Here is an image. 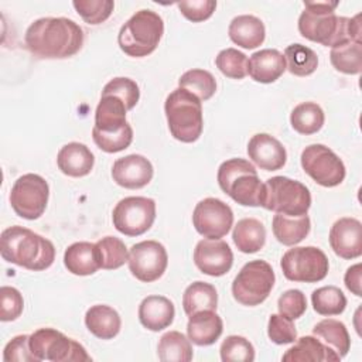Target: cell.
Returning <instances> with one entry per match:
<instances>
[{
	"instance_id": "83f0119b",
	"label": "cell",
	"mask_w": 362,
	"mask_h": 362,
	"mask_svg": "<svg viewBox=\"0 0 362 362\" xmlns=\"http://www.w3.org/2000/svg\"><path fill=\"white\" fill-rule=\"evenodd\" d=\"M85 325L96 338L112 339L119 334L122 320L115 308L106 304H96L86 311Z\"/></svg>"
},
{
	"instance_id": "9a60e30c",
	"label": "cell",
	"mask_w": 362,
	"mask_h": 362,
	"mask_svg": "<svg viewBox=\"0 0 362 362\" xmlns=\"http://www.w3.org/2000/svg\"><path fill=\"white\" fill-rule=\"evenodd\" d=\"M192 223L204 238L221 239L228 235L233 225V212L219 198H204L194 208Z\"/></svg>"
},
{
	"instance_id": "f907efd6",
	"label": "cell",
	"mask_w": 362,
	"mask_h": 362,
	"mask_svg": "<svg viewBox=\"0 0 362 362\" xmlns=\"http://www.w3.org/2000/svg\"><path fill=\"white\" fill-rule=\"evenodd\" d=\"M361 263H356L354 266H351L345 276H344V281H345V286L346 288L355 294L356 297H361L362 296V288H361Z\"/></svg>"
},
{
	"instance_id": "e575fe53",
	"label": "cell",
	"mask_w": 362,
	"mask_h": 362,
	"mask_svg": "<svg viewBox=\"0 0 362 362\" xmlns=\"http://www.w3.org/2000/svg\"><path fill=\"white\" fill-rule=\"evenodd\" d=\"M332 66L346 75H358L362 71V42L346 41L331 48Z\"/></svg>"
},
{
	"instance_id": "cb8c5ba5",
	"label": "cell",
	"mask_w": 362,
	"mask_h": 362,
	"mask_svg": "<svg viewBox=\"0 0 362 362\" xmlns=\"http://www.w3.org/2000/svg\"><path fill=\"white\" fill-rule=\"evenodd\" d=\"M127 107L122 99L113 95H102L95 110V126L99 133H116L129 126L126 120Z\"/></svg>"
},
{
	"instance_id": "484cf974",
	"label": "cell",
	"mask_w": 362,
	"mask_h": 362,
	"mask_svg": "<svg viewBox=\"0 0 362 362\" xmlns=\"http://www.w3.org/2000/svg\"><path fill=\"white\" fill-rule=\"evenodd\" d=\"M64 264L75 276H90L100 269L96 243L75 242L64 253Z\"/></svg>"
},
{
	"instance_id": "ac0fdd59",
	"label": "cell",
	"mask_w": 362,
	"mask_h": 362,
	"mask_svg": "<svg viewBox=\"0 0 362 362\" xmlns=\"http://www.w3.org/2000/svg\"><path fill=\"white\" fill-rule=\"evenodd\" d=\"M329 245L342 259L359 257L362 255V223L355 218H339L331 226Z\"/></svg>"
},
{
	"instance_id": "4316f807",
	"label": "cell",
	"mask_w": 362,
	"mask_h": 362,
	"mask_svg": "<svg viewBox=\"0 0 362 362\" xmlns=\"http://www.w3.org/2000/svg\"><path fill=\"white\" fill-rule=\"evenodd\" d=\"M228 34L238 47L253 49L263 44L266 28L260 18L250 14H242L232 18Z\"/></svg>"
},
{
	"instance_id": "30bf717a",
	"label": "cell",
	"mask_w": 362,
	"mask_h": 362,
	"mask_svg": "<svg viewBox=\"0 0 362 362\" xmlns=\"http://www.w3.org/2000/svg\"><path fill=\"white\" fill-rule=\"evenodd\" d=\"M283 274L290 281L317 283L328 274L329 263L325 253L315 246H298L288 249L281 260Z\"/></svg>"
},
{
	"instance_id": "2e32d148",
	"label": "cell",
	"mask_w": 362,
	"mask_h": 362,
	"mask_svg": "<svg viewBox=\"0 0 362 362\" xmlns=\"http://www.w3.org/2000/svg\"><path fill=\"white\" fill-rule=\"evenodd\" d=\"M194 263L201 273L221 277L230 270L233 253L225 240L205 238L199 240L194 249Z\"/></svg>"
},
{
	"instance_id": "3957f363",
	"label": "cell",
	"mask_w": 362,
	"mask_h": 362,
	"mask_svg": "<svg viewBox=\"0 0 362 362\" xmlns=\"http://www.w3.org/2000/svg\"><path fill=\"white\" fill-rule=\"evenodd\" d=\"M0 253L6 262L33 272L48 269L55 259V247L49 239L20 225L1 232Z\"/></svg>"
},
{
	"instance_id": "5bb4252c",
	"label": "cell",
	"mask_w": 362,
	"mask_h": 362,
	"mask_svg": "<svg viewBox=\"0 0 362 362\" xmlns=\"http://www.w3.org/2000/svg\"><path fill=\"white\" fill-rule=\"evenodd\" d=\"M130 273L143 283L158 280L168 264L165 247L157 240H143L133 245L127 259Z\"/></svg>"
},
{
	"instance_id": "7a4b0ae2",
	"label": "cell",
	"mask_w": 362,
	"mask_h": 362,
	"mask_svg": "<svg viewBox=\"0 0 362 362\" xmlns=\"http://www.w3.org/2000/svg\"><path fill=\"white\" fill-rule=\"evenodd\" d=\"M83 30L66 17H42L25 31L27 49L38 58L62 59L79 52L83 45Z\"/></svg>"
},
{
	"instance_id": "d590c367",
	"label": "cell",
	"mask_w": 362,
	"mask_h": 362,
	"mask_svg": "<svg viewBox=\"0 0 362 362\" xmlns=\"http://www.w3.org/2000/svg\"><path fill=\"white\" fill-rule=\"evenodd\" d=\"M284 59L288 72L296 76H308L318 66L317 54L303 44H291L286 47Z\"/></svg>"
},
{
	"instance_id": "f35d334b",
	"label": "cell",
	"mask_w": 362,
	"mask_h": 362,
	"mask_svg": "<svg viewBox=\"0 0 362 362\" xmlns=\"http://www.w3.org/2000/svg\"><path fill=\"white\" fill-rule=\"evenodd\" d=\"M100 269L116 270L129 259V250L124 242L116 236H105L96 242Z\"/></svg>"
},
{
	"instance_id": "bcb514c9",
	"label": "cell",
	"mask_w": 362,
	"mask_h": 362,
	"mask_svg": "<svg viewBox=\"0 0 362 362\" xmlns=\"http://www.w3.org/2000/svg\"><path fill=\"white\" fill-rule=\"evenodd\" d=\"M24 308V300L21 293L10 286L0 288V320L3 322L17 320Z\"/></svg>"
},
{
	"instance_id": "60d3db41",
	"label": "cell",
	"mask_w": 362,
	"mask_h": 362,
	"mask_svg": "<svg viewBox=\"0 0 362 362\" xmlns=\"http://www.w3.org/2000/svg\"><path fill=\"white\" fill-rule=\"evenodd\" d=\"M223 362H252L255 361V348L240 335H229L223 339L219 348Z\"/></svg>"
},
{
	"instance_id": "f6af8a7d",
	"label": "cell",
	"mask_w": 362,
	"mask_h": 362,
	"mask_svg": "<svg viewBox=\"0 0 362 362\" xmlns=\"http://www.w3.org/2000/svg\"><path fill=\"white\" fill-rule=\"evenodd\" d=\"M267 335L272 342L277 345H286L293 344L297 339V329L293 324V320L281 314H272L267 324Z\"/></svg>"
},
{
	"instance_id": "9c48e42d",
	"label": "cell",
	"mask_w": 362,
	"mask_h": 362,
	"mask_svg": "<svg viewBox=\"0 0 362 362\" xmlns=\"http://www.w3.org/2000/svg\"><path fill=\"white\" fill-rule=\"evenodd\" d=\"M30 349L40 361L51 362H89L83 345L72 338H68L55 328H40L30 335Z\"/></svg>"
},
{
	"instance_id": "d4e9b609",
	"label": "cell",
	"mask_w": 362,
	"mask_h": 362,
	"mask_svg": "<svg viewBox=\"0 0 362 362\" xmlns=\"http://www.w3.org/2000/svg\"><path fill=\"white\" fill-rule=\"evenodd\" d=\"M281 359L284 362H337L341 358L317 337L305 335L296 339L294 345L284 352Z\"/></svg>"
},
{
	"instance_id": "7c38bea8",
	"label": "cell",
	"mask_w": 362,
	"mask_h": 362,
	"mask_svg": "<svg viewBox=\"0 0 362 362\" xmlns=\"http://www.w3.org/2000/svg\"><path fill=\"white\" fill-rule=\"evenodd\" d=\"M156 219V202L147 197H126L112 212L113 226L126 236L146 233Z\"/></svg>"
},
{
	"instance_id": "7dc6e473",
	"label": "cell",
	"mask_w": 362,
	"mask_h": 362,
	"mask_svg": "<svg viewBox=\"0 0 362 362\" xmlns=\"http://www.w3.org/2000/svg\"><path fill=\"white\" fill-rule=\"evenodd\" d=\"M277 308H279V314L290 320H297L307 310V298L301 290L290 288L279 297Z\"/></svg>"
},
{
	"instance_id": "52a82bcc",
	"label": "cell",
	"mask_w": 362,
	"mask_h": 362,
	"mask_svg": "<svg viewBox=\"0 0 362 362\" xmlns=\"http://www.w3.org/2000/svg\"><path fill=\"white\" fill-rule=\"evenodd\" d=\"M262 206L287 216H303L307 215L311 206V194L303 182L276 175L264 182V201Z\"/></svg>"
},
{
	"instance_id": "8d00e7d4",
	"label": "cell",
	"mask_w": 362,
	"mask_h": 362,
	"mask_svg": "<svg viewBox=\"0 0 362 362\" xmlns=\"http://www.w3.org/2000/svg\"><path fill=\"white\" fill-rule=\"evenodd\" d=\"M178 88L187 89L195 95L201 102L211 99L216 92V81L209 71L205 69H189L184 72L178 79Z\"/></svg>"
},
{
	"instance_id": "4fadbf2b",
	"label": "cell",
	"mask_w": 362,
	"mask_h": 362,
	"mask_svg": "<svg viewBox=\"0 0 362 362\" xmlns=\"http://www.w3.org/2000/svg\"><path fill=\"white\" fill-rule=\"evenodd\" d=\"M301 167L318 185L332 188L346 175L342 160L324 144H310L301 153Z\"/></svg>"
},
{
	"instance_id": "8992f818",
	"label": "cell",
	"mask_w": 362,
	"mask_h": 362,
	"mask_svg": "<svg viewBox=\"0 0 362 362\" xmlns=\"http://www.w3.org/2000/svg\"><path fill=\"white\" fill-rule=\"evenodd\" d=\"M164 34V21L153 10L136 11L117 34L120 49L129 57L141 58L150 55L158 45Z\"/></svg>"
},
{
	"instance_id": "681fc988",
	"label": "cell",
	"mask_w": 362,
	"mask_h": 362,
	"mask_svg": "<svg viewBox=\"0 0 362 362\" xmlns=\"http://www.w3.org/2000/svg\"><path fill=\"white\" fill-rule=\"evenodd\" d=\"M181 14L192 21V23H201L204 20H208L215 8L216 1L214 0H192V1H180L177 3Z\"/></svg>"
},
{
	"instance_id": "8fae6325",
	"label": "cell",
	"mask_w": 362,
	"mask_h": 362,
	"mask_svg": "<svg viewBox=\"0 0 362 362\" xmlns=\"http://www.w3.org/2000/svg\"><path fill=\"white\" fill-rule=\"evenodd\" d=\"M49 187L45 178L38 174H24L18 177L10 191V204L16 215L34 221L38 219L48 204Z\"/></svg>"
},
{
	"instance_id": "e0dca14e",
	"label": "cell",
	"mask_w": 362,
	"mask_h": 362,
	"mask_svg": "<svg viewBox=\"0 0 362 362\" xmlns=\"http://www.w3.org/2000/svg\"><path fill=\"white\" fill-rule=\"evenodd\" d=\"M154 174L153 164L141 154H129L117 158L112 167L113 181L127 189L146 187Z\"/></svg>"
},
{
	"instance_id": "d6a6232c",
	"label": "cell",
	"mask_w": 362,
	"mask_h": 362,
	"mask_svg": "<svg viewBox=\"0 0 362 362\" xmlns=\"http://www.w3.org/2000/svg\"><path fill=\"white\" fill-rule=\"evenodd\" d=\"M157 355L163 362H189L194 352L188 337L180 331H168L158 341Z\"/></svg>"
},
{
	"instance_id": "b9f144b4",
	"label": "cell",
	"mask_w": 362,
	"mask_h": 362,
	"mask_svg": "<svg viewBox=\"0 0 362 362\" xmlns=\"http://www.w3.org/2000/svg\"><path fill=\"white\" fill-rule=\"evenodd\" d=\"M76 13L83 18L85 23L96 25L106 21L113 8L115 1L112 0H75L72 1Z\"/></svg>"
},
{
	"instance_id": "44dd1931",
	"label": "cell",
	"mask_w": 362,
	"mask_h": 362,
	"mask_svg": "<svg viewBox=\"0 0 362 362\" xmlns=\"http://www.w3.org/2000/svg\"><path fill=\"white\" fill-rule=\"evenodd\" d=\"M174 317V304L164 296H147L139 305V320L141 325L153 332L170 327Z\"/></svg>"
},
{
	"instance_id": "7402d4cb",
	"label": "cell",
	"mask_w": 362,
	"mask_h": 362,
	"mask_svg": "<svg viewBox=\"0 0 362 362\" xmlns=\"http://www.w3.org/2000/svg\"><path fill=\"white\" fill-rule=\"evenodd\" d=\"M57 164L62 174L74 178L88 175L95 164V157L86 144L71 141L57 154Z\"/></svg>"
},
{
	"instance_id": "74e56055",
	"label": "cell",
	"mask_w": 362,
	"mask_h": 362,
	"mask_svg": "<svg viewBox=\"0 0 362 362\" xmlns=\"http://www.w3.org/2000/svg\"><path fill=\"white\" fill-rule=\"evenodd\" d=\"M313 308L320 315H339L346 307V297L337 286H324L311 294Z\"/></svg>"
},
{
	"instance_id": "ffe728a7",
	"label": "cell",
	"mask_w": 362,
	"mask_h": 362,
	"mask_svg": "<svg viewBox=\"0 0 362 362\" xmlns=\"http://www.w3.org/2000/svg\"><path fill=\"white\" fill-rule=\"evenodd\" d=\"M287 69L284 55L274 48L256 51L247 59L249 76L260 83H272L277 81Z\"/></svg>"
},
{
	"instance_id": "603a6c76",
	"label": "cell",
	"mask_w": 362,
	"mask_h": 362,
	"mask_svg": "<svg viewBox=\"0 0 362 362\" xmlns=\"http://www.w3.org/2000/svg\"><path fill=\"white\" fill-rule=\"evenodd\" d=\"M223 331L222 318L214 310H205L189 315L187 324V335L189 341L198 346L215 344Z\"/></svg>"
},
{
	"instance_id": "5b68a950",
	"label": "cell",
	"mask_w": 362,
	"mask_h": 362,
	"mask_svg": "<svg viewBox=\"0 0 362 362\" xmlns=\"http://www.w3.org/2000/svg\"><path fill=\"white\" fill-rule=\"evenodd\" d=\"M171 136L182 143H194L204 129L202 102L187 89H174L164 102Z\"/></svg>"
},
{
	"instance_id": "277c9868",
	"label": "cell",
	"mask_w": 362,
	"mask_h": 362,
	"mask_svg": "<svg viewBox=\"0 0 362 362\" xmlns=\"http://www.w3.org/2000/svg\"><path fill=\"white\" fill-rule=\"evenodd\" d=\"M218 184L235 202L243 206H262L264 182L257 177L252 163L245 158H229L218 168Z\"/></svg>"
},
{
	"instance_id": "d6986e66",
	"label": "cell",
	"mask_w": 362,
	"mask_h": 362,
	"mask_svg": "<svg viewBox=\"0 0 362 362\" xmlns=\"http://www.w3.org/2000/svg\"><path fill=\"white\" fill-rule=\"evenodd\" d=\"M249 158L264 171L280 170L287 161L284 146L272 134L257 133L247 143Z\"/></svg>"
},
{
	"instance_id": "7bdbcfd3",
	"label": "cell",
	"mask_w": 362,
	"mask_h": 362,
	"mask_svg": "<svg viewBox=\"0 0 362 362\" xmlns=\"http://www.w3.org/2000/svg\"><path fill=\"white\" fill-rule=\"evenodd\" d=\"M102 95L117 96L119 99L123 100L127 110H132L140 99V89H139V85L133 79L124 78V76H117V78L110 79L103 86Z\"/></svg>"
},
{
	"instance_id": "f546056e",
	"label": "cell",
	"mask_w": 362,
	"mask_h": 362,
	"mask_svg": "<svg viewBox=\"0 0 362 362\" xmlns=\"http://www.w3.org/2000/svg\"><path fill=\"white\" fill-rule=\"evenodd\" d=\"M232 239L242 253H256L266 243V228L256 218H243L235 225Z\"/></svg>"
},
{
	"instance_id": "836d02e7",
	"label": "cell",
	"mask_w": 362,
	"mask_h": 362,
	"mask_svg": "<svg viewBox=\"0 0 362 362\" xmlns=\"http://www.w3.org/2000/svg\"><path fill=\"white\" fill-rule=\"evenodd\" d=\"M325 122V115L321 106L315 102H303L297 105L290 115L291 127L300 134H314L321 130Z\"/></svg>"
},
{
	"instance_id": "ee69618b",
	"label": "cell",
	"mask_w": 362,
	"mask_h": 362,
	"mask_svg": "<svg viewBox=\"0 0 362 362\" xmlns=\"http://www.w3.org/2000/svg\"><path fill=\"white\" fill-rule=\"evenodd\" d=\"M92 139L95 144L105 153H119L127 148L133 141V129L129 124L116 133H99L92 130Z\"/></svg>"
},
{
	"instance_id": "4dcf8cb0",
	"label": "cell",
	"mask_w": 362,
	"mask_h": 362,
	"mask_svg": "<svg viewBox=\"0 0 362 362\" xmlns=\"http://www.w3.org/2000/svg\"><path fill=\"white\" fill-rule=\"evenodd\" d=\"M313 335L322 341L325 345H328L332 351H335L339 355V358H344L349 352L351 338L348 329L345 324L338 320H321L314 325Z\"/></svg>"
},
{
	"instance_id": "c3c4849f",
	"label": "cell",
	"mask_w": 362,
	"mask_h": 362,
	"mask_svg": "<svg viewBox=\"0 0 362 362\" xmlns=\"http://www.w3.org/2000/svg\"><path fill=\"white\" fill-rule=\"evenodd\" d=\"M4 362H38L30 349V335H17L7 342L3 351Z\"/></svg>"
},
{
	"instance_id": "1f68e13d",
	"label": "cell",
	"mask_w": 362,
	"mask_h": 362,
	"mask_svg": "<svg viewBox=\"0 0 362 362\" xmlns=\"http://www.w3.org/2000/svg\"><path fill=\"white\" fill-rule=\"evenodd\" d=\"M216 307H218V291L209 283L194 281L185 288L182 294V308L188 317L205 310L215 311Z\"/></svg>"
},
{
	"instance_id": "ab89813d",
	"label": "cell",
	"mask_w": 362,
	"mask_h": 362,
	"mask_svg": "<svg viewBox=\"0 0 362 362\" xmlns=\"http://www.w3.org/2000/svg\"><path fill=\"white\" fill-rule=\"evenodd\" d=\"M216 68L230 79H243L247 75V58L236 48H225L215 58Z\"/></svg>"
},
{
	"instance_id": "f1b7e54d",
	"label": "cell",
	"mask_w": 362,
	"mask_h": 362,
	"mask_svg": "<svg viewBox=\"0 0 362 362\" xmlns=\"http://www.w3.org/2000/svg\"><path fill=\"white\" fill-rule=\"evenodd\" d=\"M272 229L274 238L284 246H294L300 243L311 229V222L308 215L303 216H287L283 214H276L273 216Z\"/></svg>"
},
{
	"instance_id": "6da1fadb",
	"label": "cell",
	"mask_w": 362,
	"mask_h": 362,
	"mask_svg": "<svg viewBox=\"0 0 362 362\" xmlns=\"http://www.w3.org/2000/svg\"><path fill=\"white\" fill-rule=\"evenodd\" d=\"M338 1H304V11L298 17L300 34L325 47H335L346 41L362 42L361 14L355 17L337 16Z\"/></svg>"
},
{
	"instance_id": "ba28073f",
	"label": "cell",
	"mask_w": 362,
	"mask_h": 362,
	"mask_svg": "<svg viewBox=\"0 0 362 362\" xmlns=\"http://www.w3.org/2000/svg\"><path fill=\"white\" fill-rule=\"evenodd\" d=\"M276 281L272 266L260 259L247 262L232 283L233 298L247 307L262 304L270 294Z\"/></svg>"
}]
</instances>
